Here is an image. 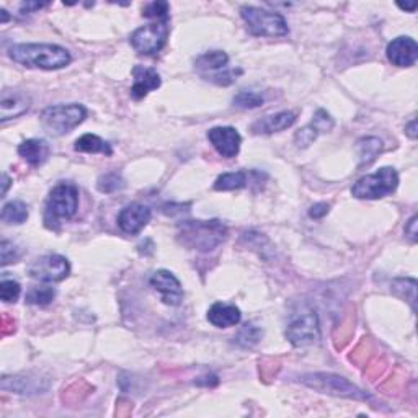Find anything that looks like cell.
<instances>
[{
    "mask_svg": "<svg viewBox=\"0 0 418 418\" xmlns=\"http://www.w3.org/2000/svg\"><path fill=\"white\" fill-rule=\"evenodd\" d=\"M13 62L30 69L57 71L64 69L72 62L71 53L66 48L49 43H21L8 49Z\"/></svg>",
    "mask_w": 418,
    "mask_h": 418,
    "instance_id": "obj_1",
    "label": "cell"
},
{
    "mask_svg": "<svg viewBox=\"0 0 418 418\" xmlns=\"http://www.w3.org/2000/svg\"><path fill=\"white\" fill-rule=\"evenodd\" d=\"M226 224L219 219L183 221L176 227V237L183 247L198 252H211L227 239Z\"/></svg>",
    "mask_w": 418,
    "mask_h": 418,
    "instance_id": "obj_2",
    "label": "cell"
},
{
    "mask_svg": "<svg viewBox=\"0 0 418 418\" xmlns=\"http://www.w3.org/2000/svg\"><path fill=\"white\" fill-rule=\"evenodd\" d=\"M87 118V110L80 103L53 104L39 115L41 126L53 136H64L75 129Z\"/></svg>",
    "mask_w": 418,
    "mask_h": 418,
    "instance_id": "obj_3",
    "label": "cell"
},
{
    "mask_svg": "<svg viewBox=\"0 0 418 418\" xmlns=\"http://www.w3.org/2000/svg\"><path fill=\"white\" fill-rule=\"evenodd\" d=\"M240 17L247 25V30L253 36H263V38H278L289 33L288 24L284 17L278 12L266 10V8L244 6L240 8Z\"/></svg>",
    "mask_w": 418,
    "mask_h": 418,
    "instance_id": "obj_4",
    "label": "cell"
},
{
    "mask_svg": "<svg viewBox=\"0 0 418 418\" xmlns=\"http://www.w3.org/2000/svg\"><path fill=\"white\" fill-rule=\"evenodd\" d=\"M301 383L307 388L320 394L335 395V397L353 399V401H370L371 395L366 394L365 390L356 388V385L349 383L348 379L342 376L331 374V372H312V374H304Z\"/></svg>",
    "mask_w": 418,
    "mask_h": 418,
    "instance_id": "obj_5",
    "label": "cell"
},
{
    "mask_svg": "<svg viewBox=\"0 0 418 418\" xmlns=\"http://www.w3.org/2000/svg\"><path fill=\"white\" fill-rule=\"evenodd\" d=\"M399 186V174L392 167H383L363 176L353 185L352 194L358 199H379L394 193Z\"/></svg>",
    "mask_w": 418,
    "mask_h": 418,
    "instance_id": "obj_6",
    "label": "cell"
},
{
    "mask_svg": "<svg viewBox=\"0 0 418 418\" xmlns=\"http://www.w3.org/2000/svg\"><path fill=\"white\" fill-rule=\"evenodd\" d=\"M227 64H229V56L224 51H208L198 56L194 61V67L203 79L222 85V87L234 84L237 77L242 75V71L229 69Z\"/></svg>",
    "mask_w": 418,
    "mask_h": 418,
    "instance_id": "obj_7",
    "label": "cell"
},
{
    "mask_svg": "<svg viewBox=\"0 0 418 418\" xmlns=\"http://www.w3.org/2000/svg\"><path fill=\"white\" fill-rule=\"evenodd\" d=\"M79 209V190L71 181H61L49 192L46 199V222L71 219Z\"/></svg>",
    "mask_w": 418,
    "mask_h": 418,
    "instance_id": "obj_8",
    "label": "cell"
},
{
    "mask_svg": "<svg viewBox=\"0 0 418 418\" xmlns=\"http://www.w3.org/2000/svg\"><path fill=\"white\" fill-rule=\"evenodd\" d=\"M170 35L169 20L154 21L145 26H140L129 36V43L136 51L144 56L157 54L167 44Z\"/></svg>",
    "mask_w": 418,
    "mask_h": 418,
    "instance_id": "obj_9",
    "label": "cell"
},
{
    "mask_svg": "<svg viewBox=\"0 0 418 418\" xmlns=\"http://www.w3.org/2000/svg\"><path fill=\"white\" fill-rule=\"evenodd\" d=\"M286 338L294 347H307V345L317 343L320 340V325L319 317L312 309H304L298 312L289 322L286 329Z\"/></svg>",
    "mask_w": 418,
    "mask_h": 418,
    "instance_id": "obj_10",
    "label": "cell"
},
{
    "mask_svg": "<svg viewBox=\"0 0 418 418\" xmlns=\"http://www.w3.org/2000/svg\"><path fill=\"white\" fill-rule=\"evenodd\" d=\"M71 273V263L66 257L57 253L43 255L31 263L28 268V275L36 281L43 283H59L66 280Z\"/></svg>",
    "mask_w": 418,
    "mask_h": 418,
    "instance_id": "obj_11",
    "label": "cell"
},
{
    "mask_svg": "<svg viewBox=\"0 0 418 418\" xmlns=\"http://www.w3.org/2000/svg\"><path fill=\"white\" fill-rule=\"evenodd\" d=\"M151 286L161 294L162 302L165 306L176 307L183 301V288L179 278L169 270H158L151 276Z\"/></svg>",
    "mask_w": 418,
    "mask_h": 418,
    "instance_id": "obj_12",
    "label": "cell"
},
{
    "mask_svg": "<svg viewBox=\"0 0 418 418\" xmlns=\"http://www.w3.org/2000/svg\"><path fill=\"white\" fill-rule=\"evenodd\" d=\"M151 208L140 203H131L125 206L118 215V226L125 234L136 235L151 222Z\"/></svg>",
    "mask_w": 418,
    "mask_h": 418,
    "instance_id": "obj_13",
    "label": "cell"
},
{
    "mask_svg": "<svg viewBox=\"0 0 418 418\" xmlns=\"http://www.w3.org/2000/svg\"><path fill=\"white\" fill-rule=\"evenodd\" d=\"M208 140L212 144V147L219 152V156L226 158H233L239 154L242 138L239 131L230 126H217L208 131Z\"/></svg>",
    "mask_w": 418,
    "mask_h": 418,
    "instance_id": "obj_14",
    "label": "cell"
},
{
    "mask_svg": "<svg viewBox=\"0 0 418 418\" xmlns=\"http://www.w3.org/2000/svg\"><path fill=\"white\" fill-rule=\"evenodd\" d=\"M385 54L394 66L412 67L418 59V44L410 36H399L388 44Z\"/></svg>",
    "mask_w": 418,
    "mask_h": 418,
    "instance_id": "obj_15",
    "label": "cell"
},
{
    "mask_svg": "<svg viewBox=\"0 0 418 418\" xmlns=\"http://www.w3.org/2000/svg\"><path fill=\"white\" fill-rule=\"evenodd\" d=\"M31 107V98L21 90H3L0 97V121L6 122L25 115Z\"/></svg>",
    "mask_w": 418,
    "mask_h": 418,
    "instance_id": "obj_16",
    "label": "cell"
},
{
    "mask_svg": "<svg viewBox=\"0 0 418 418\" xmlns=\"http://www.w3.org/2000/svg\"><path fill=\"white\" fill-rule=\"evenodd\" d=\"M133 77L134 84L131 87V97L134 100H143L145 95L152 92V90H157L162 84L161 75L154 69L144 66H136L133 69Z\"/></svg>",
    "mask_w": 418,
    "mask_h": 418,
    "instance_id": "obj_17",
    "label": "cell"
},
{
    "mask_svg": "<svg viewBox=\"0 0 418 418\" xmlns=\"http://www.w3.org/2000/svg\"><path fill=\"white\" fill-rule=\"evenodd\" d=\"M296 122V115L291 111H280L275 115L263 116L262 120L255 121L252 125L253 134H273L281 133V131L291 128Z\"/></svg>",
    "mask_w": 418,
    "mask_h": 418,
    "instance_id": "obj_18",
    "label": "cell"
},
{
    "mask_svg": "<svg viewBox=\"0 0 418 418\" xmlns=\"http://www.w3.org/2000/svg\"><path fill=\"white\" fill-rule=\"evenodd\" d=\"M240 319H242L240 309L233 306V304L216 302L208 311L209 324L217 327V329H229V327L237 325Z\"/></svg>",
    "mask_w": 418,
    "mask_h": 418,
    "instance_id": "obj_19",
    "label": "cell"
},
{
    "mask_svg": "<svg viewBox=\"0 0 418 418\" xmlns=\"http://www.w3.org/2000/svg\"><path fill=\"white\" fill-rule=\"evenodd\" d=\"M51 147L44 139H26L18 145V156L31 167H39L48 161Z\"/></svg>",
    "mask_w": 418,
    "mask_h": 418,
    "instance_id": "obj_20",
    "label": "cell"
},
{
    "mask_svg": "<svg viewBox=\"0 0 418 418\" xmlns=\"http://www.w3.org/2000/svg\"><path fill=\"white\" fill-rule=\"evenodd\" d=\"M74 149L77 152H85V154H104V156H111L113 149L111 144L103 140L97 134H84L75 140Z\"/></svg>",
    "mask_w": 418,
    "mask_h": 418,
    "instance_id": "obj_21",
    "label": "cell"
},
{
    "mask_svg": "<svg viewBox=\"0 0 418 418\" xmlns=\"http://www.w3.org/2000/svg\"><path fill=\"white\" fill-rule=\"evenodd\" d=\"M250 181V176L247 172H226L217 176L215 181V190L216 192H233V190H240L245 188Z\"/></svg>",
    "mask_w": 418,
    "mask_h": 418,
    "instance_id": "obj_22",
    "label": "cell"
},
{
    "mask_svg": "<svg viewBox=\"0 0 418 418\" xmlns=\"http://www.w3.org/2000/svg\"><path fill=\"white\" fill-rule=\"evenodd\" d=\"M30 212H28V206L24 201H10L7 204H3L2 212H0V219H2L6 224H24L28 219Z\"/></svg>",
    "mask_w": 418,
    "mask_h": 418,
    "instance_id": "obj_23",
    "label": "cell"
},
{
    "mask_svg": "<svg viewBox=\"0 0 418 418\" xmlns=\"http://www.w3.org/2000/svg\"><path fill=\"white\" fill-rule=\"evenodd\" d=\"M358 151H360L361 165H370L383 151V140L379 138H363L358 140Z\"/></svg>",
    "mask_w": 418,
    "mask_h": 418,
    "instance_id": "obj_24",
    "label": "cell"
},
{
    "mask_svg": "<svg viewBox=\"0 0 418 418\" xmlns=\"http://www.w3.org/2000/svg\"><path fill=\"white\" fill-rule=\"evenodd\" d=\"M56 298V289L51 286H35L26 293L25 301L31 306H48Z\"/></svg>",
    "mask_w": 418,
    "mask_h": 418,
    "instance_id": "obj_25",
    "label": "cell"
},
{
    "mask_svg": "<svg viewBox=\"0 0 418 418\" xmlns=\"http://www.w3.org/2000/svg\"><path fill=\"white\" fill-rule=\"evenodd\" d=\"M234 107L242 108V110H252L258 108L265 103V97L262 93L253 92V90H240V92L233 98Z\"/></svg>",
    "mask_w": 418,
    "mask_h": 418,
    "instance_id": "obj_26",
    "label": "cell"
},
{
    "mask_svg": "<svg viewBox=\"0 0 418 418\" xmlns=\"http://www.w3.org/2000/svg\"><path fill=\"white\" fill-rule=\"evenodd\" d=\"M262 335L263 331L258 329V327H255L253 324H247L240 329L237 337H235V342L242 345V347H253V345L260 342Z\"/></svg>",
    "mask_w": 418,
    "mask_h": 418,
    "instance_id": "obj_27",
    "label": "cell"
},
{
    "mask_svg": "<svg viewBox=\"0 0 418 418\" xmlns=\"http://www.w3.org/2000/svg\"><path fill=\"white\" fill-rule=\"evenodd\" d=\"M125 186V181H122L121 175H118L116 172H111V174H104L98 179L97 181V188L102 193H113L118 192Z\"/></svg>",
    "mask_w": 418,
    "mask_h": 418,
    "instance_id": "obj_28",
    "label": "cell"
},
{
    "mask_svg": "<svg viewBox=\"0 0 418 418\" xmlns=\"http://www.w3.org/2000/svg\"><path fill=\"white\" fill-rule=\"evenodd\" d=\"M169 10H170V6L167 2H151L147 3V6L144 7L143 10V15L145 18H156V20H169Z\"/></svg>",
    "mask_w": 418,
    "mask_h": 418,
    "instance_id": "obj_29",
    "label": "cell"
},
{
    "mask_svg": "<svg viewBox=\"0 0 418 418\" xmlns=\"http://www.w3.org/2000/svg\"><path fill=\"white\" fill-rule=\"evenodd\" d=\"M20 293L21 288L17 281L2 280V283H0V298H2L3 302H17Z\"/></svg>",
    "mask_w": 418,
    "mask_h": 418,
    "instance_id": "obj_30",
    "label": "cell"
},
{
    "mask_svg": "<svg viewBox=\"0 0 418 418\" xmlns=\"http://www.w3.org/2000/svg\"><path fill=\"white\" fill-rule=\"evenodd\" d=\"M311 125L319 131L320 134V133H329V131L334 129L335 122H334V118H331L325 110H317L316 115L312 118Z\"/></svg>",
    "mask_w": 418,
    "mask_h": 418,
    "instance_id": "obj_31",
    "label": "cell"
},
{
    "mask_svg": "<svg viewBox=\"0 0 418 418\" xmlns=\"http://www.w3.org/2000/svg\"><path fill=\"white\" fill-rule=\"evenodd\" d=\"M317 136H319V131L314 128L312 125H307L306 128L299 129L296 134H294V143H296L298 147H307V145H311L314 140L317 139Z\"/></svg>",
    "mask_w": 418,
    "mask_h": 418,
    "instance_id": "obj_32",
    "label": "cell"
},
{
    "mask_svg": "<svg viewBox=\"0 0 418 418\" xmlns=\"http://www.w3.org/2000/svg\"><path fill=\"white\" fill-rule=\"evenodd\" d=\"M392 291L407 301V291H417V281L413 278H397L392 283Z\"/></svg>",
    "mask_w": 418,
    "mask_h": 418,
    "instance_id": "obj_33",
    "label": "cell"
},
{
    "mask_svg": "<svg viewBox=\"0 0 418 418\" xmlns=\"http://www.w3.org/2000/svg\"><path fill=\"white\" fill-rule=\"evenodd\" d=\"M0 253H2V266H7L8 263L18 260V248L12 242H8V240H2Z\"/></svg>",
    "mask_w": 418,
    "mask_h": 418,
    "instance_id": "obj_34",
    "label": "cell"
},
{
    "mask_svg": "<svg viewBox=\"0 0 418 418\" xmlns=\"http://www.w3.org/2000/svg\"><path fill=\"white\" fill-rule=\"evenodd\" d=\"M329 211H330V204L317 203L309 209V217H312V219H322V217L329 215Z\"/></svg>",
    "mask_w": 418,
    "mask_h": 418,
    "instance_id": "obj_35",
    "label": "cell"
},
{
    "mask_svg": "<svg viewBox=\"0 0 418 418\" xmlns=\"http://www.w3.org/2000/svg\"><path fill=\"white\" fill-rule=\"evenodd\" d=\"M417 216H412L408 222L406 224V235L408 239L412 240V242H417L418 240V230H417Z\"/></svg>",
    "mask_w": 418,
    "mask_h": 418,
    "instance_id": "obj_36",
    "label": "cell"
},
{
    "mask_svg": "<svg viewBox=\"0 0 418 418\" xmlns=\"http://www.w3.org/2000/svg\"><path fill=\"white\" fill-rule=\"evenodd\" d=\"M46 6H49L48 2H25V3H21V6H20V12L25 15V12L31 13L35 10H41V8L46 7Z\"/></svg>",
    "mask_w": 418,
    "mask_h": 418,
    "instance_id": "obj_37",
    "label": "cell"
},
{
    "mask_svg": "<svg viewBox=\"0 0 418 418\" xmlns=\"http://www.w3.org/2000/svg\"><path fill=\"white\" fill-rule=\"evenodd\" d=\"M406 133L410 139H417V120L415 118H413V120L406 126Z\"/></svg>",
    "mask_w": 418,
    "mask_h": 418,
    "instance_id": "obj_38",
    "label": "cell"
},
{
    "mask_svg": "<svg viewBox=\"0 0 418 418\" xmlns=\"http://www.w3.org/2000/svg\"><path fill=\"white\" fill-rule=\"evenodd\" d=\"M2 186H3L2 188V198H3L8 192V186H10V179H8L7 174L2 175Z\"/></svg>",
    "mask_w": 418,
    "mask_h": 418,
    "instance_id": "obj_39",
    "label": "cell"
},
{
    "mask_svg": "<svg viewBox=\"0 0 418 418\" xmlns=\"http://www.w3.org/2000/svg\"><path fill=\"white\" fill-rule=\"evenodd\" d=\"M399 8H402V10H407V12H415L417 8V3H397Z\"/></svg>",
    "mask_w": 418,
    "mask_h": 418,
    "instance_id": "obj_40",
    "label": "cell"
},
{
    "mask_svg": "<svg viewBox=\"0 0 418 418\" xmlns=\"http://www.w3.org/2000/svg\"><path fill=\"white\" fill-rule=\"evenodd\" d=\"M0 15H2V24H7L10 15H8V12L6 10V8H2V10H0Z\"/></svg>",
    "mask_w": 418,
    "mask_h": 418,
    "instance_id": "obj_41",
    "label": "cell"
}]
</instances>
